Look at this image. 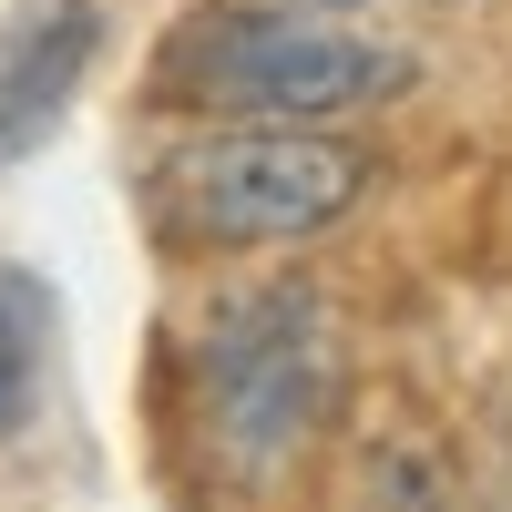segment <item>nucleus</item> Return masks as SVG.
Returning a JSON list of instances; mask_svg holds the SVG:
<instances>
[{"instance_id": "f257e3e1", "label": "nucleus", "mask_w": 512, "mask_h": 512, "mask_svg": "<svg viewBox=\"0 0 512 512\" xmlns=\"http://www.w3.org/2000/svg\"><path fill=\"white\" fill-rule=\"evenodd\" d=\"M338 379H349V338L308 277L236 287L195 328V451L236 492H277L328 441Z\"/></svg>"}, {"instance_id": "f03ea898", "label": "nucleus", "mask_w": 512, "mask_h": 512, "mask_svg": "<svg viewBox=\"0 0 512 512\" xmlns=\"http://www.w3.org/2000/svg\"><path fill=\"white\" fill-rule=\"evenodd\" d=\"M410 93V52L379 31H349V11H297V0H226L164 31L154 103L205 123H338Z\"/></svg>"}, {"instance_id": "7ed1b4c3", "label": "nucleus", "mask_w": 512, "mask_h": 512, "mask_svg": "<svg viewBox=\"0 0 512 512\" xmlns=\"http://www.w3.org/2000/svg\"><path fill=\"white\" fill-rule=\"evenodd\" d=\"M369 195V154L328 123H216L154 164V226L205 256L328 236Z\"/></svg>"}, {"instance_id": "20e7f679", "label": "nucleus", "mask_w": 512, "mask_h": 512, "mask_svg": "<svg viewBox=\"0 0 512 512\" xmlns=\"http://www.w3.org/2000/svg\"><path fill=\"white\" fill-rule=\"evenodd\" d=\"M93 52H103L93 0H21V11L0 21V164L52 144V123L72 113Z\"/></svg>"}, {"instance_id": "39448f33", "label": "nucleus", "mask_w": 512, "mask_h": 512, "mask_svg": "<svg viewBox=\"0 0 512 512\" xmlns=\"http://www.w3.org/2000/svg\"><path fill=\"white\" fill-rule=\"evenodd\" d=\"M41 369H52V297L31 267H0V441L31 420Z\"/></svg>"}, {"instance_id": "423d86ee", "label": "nucleus", "mask_w": 512, "mask_h": 512, "mask_svg": "<svg viewBox=\"0 0 512 512\" xmlns=\"http://www.w3.org/2000/svg\"><path fill=\"white\" fill-rule=\"evenodd\" d=\"M338 512H451V482H441V451L431 441H379L359 472H349V492H338Z\"/></svg>"}, {"instance_id": "0eeeda50", "label": "nucleus", "mask_w": 512, "mask_h": 512, "mask_svg": "<svg viewBox=\"0 0 512 512\" xmlns=\"http://www.w3.org/2000/svg\"><path fill=\"white\" fill-rule=\"evenodd\" d=\"M297 11H369V0H297Z\"/></svg>"}]
</instances>
